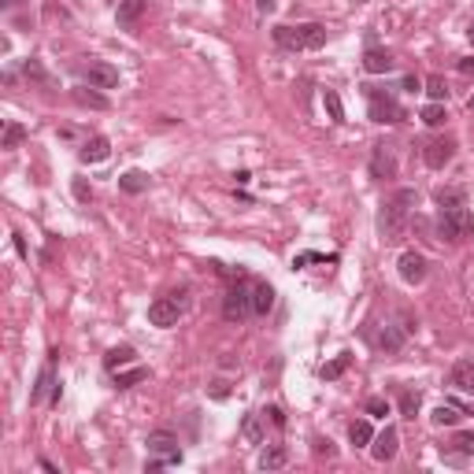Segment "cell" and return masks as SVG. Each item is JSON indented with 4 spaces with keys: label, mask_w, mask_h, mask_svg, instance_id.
<instances>
[{
    "label": "cell",
    "mask_w": 474,
    "mask_h": 474,
    "mask_svg": "<svg viewBox=\"0 0 474 474\" xmlns=\"http://www.w3.org/2000/svg\"><path fill=\"white\" fill-rule=\"evenodd\" d=\"M419 204V193L415 189H396L389 200L382 204V211H378V234H382V241L385 245H396L404 237L407 230V219H412V208Z\"/></svg>",
    "instance_id": "cell-1"
},
{
    "label": "cell",
    "mask_w": 474,
    "mask_h": 474,
    "mask_svg": "<svg viewBox=\"0 0 474 474\" xmlns=\"http://www.w3.org/2000/svg\"><path fill=\"white\" fill-rule=\"evenodd\" d=\"M274 45L289 52H315L326 45V26L304 23V26H274Z\"/></svg>",
    "instance_id": "cell-2"
},
{
    "label": "cell",
    "mask_w": 474,
    "mask_h": 474,
    "mask_svg": "<svg viewBox=\"0 0 474 474\" xmlns=\"http://www.w3.org/2000/svg\"><path fill=\"white\" fill-rule=\"evenodd\" d=\"M437 234L441 241H463V237L474 234V215L467 204H459V208H437Z\"/></svg>",
    "instance_id": "cell-3"
},
{
    "label": "cell",
    "mask_w": 474,
    "mask_h": 474,
    "mask_svg": "<svg viewBox=\"0 0 474 474\" xmlns=\"http://www.w3.org/2000/svg\"><path fill=\"white\" fill-rule=\"evenodd\" d=\"M363 93H367V100H371L367 115L374 119V123L396 126V123H404V119H407V112L396 104V96H389L385 89H378V85H363Z\"/></svg>",
    "instance_id": "cell-4"
},
{
    "label": "cell",
    "mask_w": 474,
    "mask_h": 474,
    "mask_svg": "<svg viewBox=\"0 0 474 474\" xmlns=\"http://www.w3.org/2000/svg\"><path fill=\"white\" fill-rule=\"evenodd\" d=\"M222 315L230 322H245L252 315V282H245V278H237V282L226 289L222 297Z\"/></svg>",
    "instance_id": "cell-5"
},
{
    "label": "cell",
    "mask_w": 474,
    "mask_h": 474,
    "mask_svg": "<svg viewBox=\"0 0 474 474\" xmlns=\"http://www.w3.org/2000/svg\"><path fill=\"white\" fill-rule=\"evenodd\" d=\"M182 311H186V293H167V297H156L152 304H148V322L159 330L167 326H178Z\"/></svg>",
    "instance_id": "cell-6"
},
{
    "label": "cell",
    "mask_w": 474,
    "mask_h": 474,
    "mask_svg": "<svg viewBox=\"0 0 474 474\" xmlns=\"http://www.w3.org/2000/svg\"><path fill=\"white\" fill-rule=\"evenodd\" d=\"M56 356H60V352H49V363L41 367V374H37V385L30 389V404H45V401L60 404V385H56Z\"/></svg>",
    "instance_id": "cell-7"
},
{
    "label": "cell",
    "mask_w": 474,
    "mask_h": 474,
    "mask_svg": "<svg viewBox=\"0 0 474 474\" xmlns=\"http://www.w3.org/2000/svg\"><path fill=\"white\" fill-rule=\"evenodd\" d=\"M148 452L164 463V467H170V463H182V448H178V437L170 434V430H152V434L145 437Z\"/></svg>",
    "instance_id": "cell-8"
},
{
    "label": "cell",
    "mask_w": 474,
    "mask_h": 474,
    "mask_svg": "<svg viewBox=\"0 0 474 474\" xmlns=\"http://www.w3.org/2000/svg\"><path fill=\"white\" fill-rule=\"evenodd\" d=\"M456 156V141L452 137H426L423 141V164L430 170H445Z\"/></svg>",
    "instance_id": "cell-9"
},
{
    "label": "cell",
    "mask_w": 474,
    "mask_h": 474,
    "mask_svg": "<svg viewBox=\"0 0 474 474\" xmlns=\"http://www.w3.org/2000/svg\"><path fill=\"white\" fill-rule=\"evenodd\" d=\"M426 256L423 252H415V249H404L401 252V260H396V271H401V278L407 286H419V282H426Z\"/></svg>",
    "instance_id": "cell-10"
},
{
    "label": "cell",
    "mask_w": 474,
    "mask_h": 474,
    "mask_svg": "<svg viewBox=\"0 0 474 474\" xmlns=\"http://www.w3.org/2000/svg\"><path fill=\"white\" fill-rule=\"evenodd\" d=\"M78 74L93 85V89H115V85H119V71L112 67V63H100V60H96V63H82Z\"/></svg>",
    "instance_id": "cell-11"
},
{
    "label": "cell",
    "mask_w": 474,
    "mask_h": 474,
    "mask_svg": "<svg viewBox=\"0 0 474 474\" xmlns=\"http://www.w3.org/2000/svg\"><path fill=\"white\" fill-rule=\"evenodd\" d=\"M441 456L448 463H463L474 456V430H459V434H452L448 445H441Z\"/></svg>",
    "instance_id": "cell-12"
},
{
    "label": "cell",
    "mask_w": 474,
    "mask_h": 474,
    "mask_svg": "<svg viewBox=\"0 0 474 474\" xmlns=\"http://www.w3.org/2000/svg\"><path fill=\"white\" fill-rule=\"evenodd\" d=\"M371 178H396V156H393V148L389 145H374L371 148Z\"/></svg>",
    "instance_id": "cell-13"
},
{
    "label": "cell",
    "mask_w": 474,
    "mask_h": 474,
    "mask_svg": "<svg viewBox=\"0 0 474 474\" xmlns=\"http://www.w3.org/2000/svg\"><path fill=\"white\" fill-rule=\"evenodd\" d=\"M396 448H401V434H396V426H385L382 434L371 441V456L378 463H389L396 456Z\"/></svg>",
    "instance_id": "cell-14"
},
{
    "label": "cell",
    "mask_w": 474,
    "mask_h": 474,
    "mask_svg": "<svg viewBox=\"0 0 474 474\" xmlns=\"http://www.w3.org/2000/svg\"><path fill=\"white\" fill-rule=\"evenodd\" d=\"M448 385L452 389H463V393H474V356H463V360L452 363Z\"/></svg>",
    "instance_id": "cell-15"
},
{
    "label": "cell",
    "mask_w": 474,
    "mask_h": 474,
    "mask_svg": "<svg viewBox=\"0 0 474 474\" xmlns=\"http://www.w3.org/2000/svg\"><path fill=\"white\" fill-rule=\"evenodd\" d=\"M393 67H396L393 52H385L378 45H371L367 52H363V71H367V74H389Z\"/></svg>",
    "instance_id": "cell-16"
},
{
    "label": "cell",
    "mask_w": 474,
    "mask_h": 474,
    "mask_svg": "<svg viewBox=\"0 0 474 474\" xmlns=\"http://www.w3.org/2000/svg\"><path fill=\"white\" fill-rule=\"evenodd\" d=\"M112 156V141H107V137H89V141H85L82 148H78V159L82 164H104V159Z\"/></svg>",
    "instance_id": "cell-17"
},
{
    "label": "cell",
    "mask_w": 474,
    "mask_h": 474,
    "mask_svg": "<svg viewBox=\"0 0 474 474\" xmlns=\"http://www.w3.org/2000/svg\"><path fill=\"white\" fill-rule=\"evenodd\" d=\"M463 415H467V407H463V404H437L434 407V415H430V423H434V426H459V419Z\"/></svg>",
    "instance_id": "cell-18"
},
{
    "label": "cell",
    "mask_w": 474,
    "mask_h": 474,
    "mask_svg": "<svg viewBox=\"0 0 474 474\" xmlns=\"http://www.w3.org/2000/svg\"><path fill=\"white\" fill-rule=\"evenodd\" d=\"M134 360H137L134 344H115V349H107V356H104V367L107 371H123V367H130Z\"/></svg>",
    "instance_id": "cell-19"
},
{
    "label": "cell",
    "mask_w": 474,
    "mask_h": 474,
    "mask_svg": "<svg viewBox=\"0 0 474 474\" xmlns=\"http://www.w3.org/2000/svg\"><path fill=\"white\" fill-rule=\"evenodd\" d=\"M145 4L148 0H119V12H115V19H119V26L123 30H130L137 19L145 15Z\"/></svg>",
    "instance_id": "cell-20"
},
{
    "label": "cell",
    "mask_w": 474,
    "mask_h": 474,
    "mask_svg": "<svg viewBox=\"0 0 474 474\" xmlns=\"http://www.w3.org/2000/svg\"><path fill=\"white\" fill-rule=\"evenodd\" d=\"M274 308V289L267 282H252V315H271Z\"/></svg>",
    "instance_id": "cell-21"
},
{
    "label": "cell",
    "mask_w": 474,
    "mask_h": 474,
    "mask_svg": "<svg viewBox=\"0 0 474 474\" xmlns=\"http://www.w3.org/2000/svg\"><path fill=\"white\" fill-rule=\"evenodd\" d=\"M404 326H393V322H385L382 326V333H378V349L382 352H401L404 349Z\"/></svg>",
    "instance_id": "cell-22"
},
{
    "label": "cell",
    "mask_w": 474,
    "mask_h": 474,
    "mask_svg": "<svg viewBox=\"0 0 474 474\" xmlns=\"http://www.w3.org/2000/svg\"><path fill=\"white\" fill-rule=\"evenodd\" d=\"M289 463V448L286 445H267L260 452V471H278V467H286Z\"/></svg>",
    "instance_id": "cell-23"
},
{
    "label": "cell",
    "mask_w": 474,
    "mask_h": 474,
    "mask_svg": "<svg viewBox=\"0 0 474 474\" xmlns=\"http://www.w3.org/2000/svg\"><path fill=\"white\" fill-rule=\"evenodd\" d=\"M119 189L123 193H130V197H137V193H145L148 189V175L145 170H126V175H119Z\"/></svg>",
    "instance_id": "cell-24"
},
{
    "label": "cell",
    "mask_w": 474,
    "mask_h": 474,
    "mask_svg": "<svg viewBox=\"0 0 474 474\" xmlns=\"http://www.w3.org/2000/svg\"><path fill=\"white\" fill-rule=\"evenodd\" d=\"M71 96L78 100L82 107H93V112H107V96H100V93H93V85L85 89V85H78V89H71Z\"/></svg>",
    "instance_id": "cell-25"
},
{
    "label": "cell",
    "mask_w": 474,
    "mask_h": 474,
    "mask_svg": "<svg viewBox=\"0 0 474 474\" xmlns=\"http://www.w3.org/2000/svg\"><path fill=\"white\" fill-rule=\"evenodd\" d=\"M349 441H352L356 448L371 445V441H374V430H371V423H367V419H356V423L349 426Z\"/></svg>",
    "instance_id": "cell-26"
},
{
    "label": "cell",
    "mask_w": 474,
    "mask_h": 474,
    "mask_svg": "<svg viewBox=\"0 0 474 474\" xmlns=\"http://www.w3.org/2000/svg\"><path fill=\"white\" fill-rule=\"evenodd\" d=\"M241 434H245L249 445H263V415H245Z\"/></svg>",
    "instance_id": "cell-27"
},
{
    "label": "cell",
    "mask_w": 474,
    "mask_h": 474,
    "mask_svg": "<svg viewBox=\"0 0 474 474\" xmlns=\"http://www.w3.org/2000/svg\"><path fill=\"white\" fill-rule=\"evenodd\" d=\"M137 382H148V367H130V371H115L119 389H134Z\"/></svg>",
    "instance_id": "cell-28"
},
{
    "label": "cell",
    "mask_w": 474,
    "mask_h": 474,
    "mask_svg": "<svg viewBox=\"0 0 474 474\" xmlns=\"http://www.w3.org/2000/svg\"><path fill=\"white\" fill-rule=\"evenodd\" d=\"M423 89H426V96H430L434 104H445V100H448V82L441 78V74H430Z\"/></svg>",
    "instance_id": "cell-29"
},
{
    "label": "cell",
    "mask_w": 474,
    "mask_h": 474,
    "mask_svg": "<svg viewBox=\"0 0 474 474\" xmlns=\"http://www.w3.org/2000/svg\"><path fill=\"white\" fill-rule=\"evenodd\" d=\"M349 363H352V356H349V352H341V356H333V360H330V363H326V367H322L319 374H322L326 382H333V378H341V374L349 371Z\"/></svg>",
    "instance_id": "cell-30"
},
{
    "label": "cell",
    "mask_w": 474,
    "mask_h": 474,
    "mask_svg": "<svg viewBox=\"0 0 474 474\" xmlns=\"http://www.w3.org/2000/svg\"><path fill=\"white\" fill-rule=\"evenodd\" d=\"M23 74H26V78H30V82H37V85H45V89H49V85H52V74H49L45 67H41V60H34V56H30V60L23 63Z\"/></svg>",
    "instance_id": "cell-31"
},
{
    "label": "cell",
    "mask_w": 474,
    "mask_h": 474,
    "mask_svg": "<svg viewBox=\"0 0 474 474\" xmlns=\"http://www.w3.org/2000/svg\"><path fill=\"white\" fill-rule=\"evenodd\" d=\"M23 141H26V126L23 123H8L4 137H0V148H19Z\"/></svg>",
    "instance_id": "cell-32"
},
{
    "label": "cell",
    "mask_w": 474,
    "mask_h": 474,
    "mask_svg": "<svg viewBox=\"0 0 474 474\" xmlns=\"http://www.w3.org/2000/svg\"><path fill=\"white\" fill-rule=\"evenodd\" d=\"M419 115H423V123H426V126H434V130H437V126H445V119H448L445 104H434V100H430Z\"/></svg>",
    "instance_id": "cell-33"
},
{
    "label": "cell",
    "mask_w": 474,
    "mask_h": 474,
    "mask_svg": "<svg viewBox=\"0 0 474 474\" xmlns=\"http://www.w3.org/2000/svg\"><path fill=\"white\" fill-rule=\"evenodd\" d=\"M322 104H326V112H330V123H344V104H341L337 93L322 89Z\"/></svg>",
    "instance_id": "cell-34"
},
{
    "label": "cell",
    "mask_w": 474,
    "mask_h": 474,
    "mask_svg": "<svg viewBox=\"0 0 474 474\" xmlns=\"http://www.w3.org/2000/svg\"><path fill=\"white\" fill-rule=\"evenodd\" d=\"M459 204H467V193L463 189H437V208H459Z\"/></svg>",
    "instance_id": "cell-35"
},
{
    "label": "cell",
    "mask_w": 474,
    "mask_h": 474,
    "mask_svg": "<svg viewBox=\"0 0 474 474\" xmlns=\"http://www.w3.org/2000/svg\"><path fill=\"white\" fill-rule=\"evenodd\" d=\"M419 407H423V396H419L415 389H404V393H401V415H404V419H415Z\"/></svg>",
    "instance_id": "cell-36"
},
{
    "label": "cell",
    "mask_w": 474,
    "mask_h": 474,
    "mask_svg": "<svg viewBox=\"0 0 474 474\" xmlns=\"http://www.w3.org/2000/svg\"><path fill=\"white\" fill-rule=\"evenodd\" d=\"M367 415L371 419H385V415H389V401H385V396H371V401H367Z\"/></svg>",
    "instance_id": "cell-37"
},
{
    "label": "cell",
    "mask_w": 474,
    "mask_h": 474,
    "mask_svg": "<svg viewBox=\"0 0 474 474\" xmlns=\"http://www.w3.org/2000/svg\"><path fill=\"white\" fill-rule=\"evenodd\" d=\"M315 456H326V459L337 456V448H333V441H330V437H315Z\"/></svg>",
    "instance_id": "cell-38"
},
{
    "label": "cell",
    "mask_w": 474,
    "mask_h": 474,
    "mask_svg": "<svg viewBox=\"0 0 474 474\" xmlns=\"http://www.w3.org/2000/svg\"><path fill=\"white\" fill-rule=\"evenodd\" d=\"M263 419H271V426H286V415H282V407H267Z\"/></svg>",
    "instance_id": "cell-39"
},
{
    "label": "cell",
    "mask_w": 474,
    "mask_h": 474,
    "mask_svg": "<svg viewBox=\"0 0 474 474\" xmlns=\"http://www.w3.org/2000/svg\"><path fill=\"white\" fill-rule=\"evenodd\" d=\"M74 197H78V200H89V186H85V178H74Z\"/></svg>",
    "instance_id": "cell-40"
},
{
    "label": "cell",
    "mask_w": 474,
    "mask_h": 474,
    "mask_svg": "<svg viewBox=\"0 0 474 474\" xmlns=\"http://www.w3.org/2000/svg\"><path fill=\"white\" fill-rule=\"evenodd\" d=\"M211 396H215V401H226V396H230V389H226V382H211Z\"/></svg>",
    "instance_id": "cell-41"
},
{
    "label": "cell",
    "mask_w": 474,
    "mask_h": 474,
    "mask_svg": "<svg viewBox=\"0 0 474 474\" xmlns=\"http://www.w3.org/2000/svg\"><path fill=\"white\" fill-rule=\"evenodd\" d=\"M404 89H407V93H419V89H423V82L412 74V78H404Z\"/></svg>",
    "instance_id": "cell-42"
},
{
    "label": "cell",
    "mask_w": 474,
    "mask_h": 474,
    "mask_svg": "<svg viewBox=\"0 0 474 474\" xmlns=\"http://www.w3.org/2000/svg\"><path fill=\"white\" fill-rule=\"evenodd\" d=\"M15 252L23 256V260H26V256H30V249H26V241H23V234H15Z\"/></svg>",
    "instance_id": "cell-43"
},
{
    "label": "cell",
    "mask_w": 474,
    "mask_h": 474,
    "mask_svg": "<svg viewBox=\"0 0 474 474\" xmlns=\"http://www.w3.org/2000/svg\"><path fill=\"white\" fill-rule=\"evenodd\" d=\"M256 8L260 12H274V0H256Z\"/></svg>",
    "instance_id": "cell-44"
},
{
    "label": "cell",
    "mask_w": 474,
    "mask_h": 474,
    "mask_svg": "<svg viewBox=\"0 0 474 474\" xmlns=\"http://www.w3.org/2000/svg\"><path fill=\"white\" fill-rule=\"evenodd\" d=\"M459 71H463V74H471V71H474V60H459Z\"/></svg>",
    "instance_id": "cell-45"
},
{
    "label": "cell",
    "mask_w": 474,
    "mask_h": 474,
    "mask_svg": "<svg viewBox=\"0 0 474 474\" xmlns=\"http://www.w3.org/2000/svg\"><path fill=\"white\" fill-rule=\"evenodd\" d=\"M0 4H4V8H15V0H0Z\"/></svg>",
    "instance_id": "cell-46"
},
{
    "label": "cell",
    "mask_w": 474,
    "mask_h": 474,
    "mask_svg": "<svg viewBox=\"0 0 474 474\" xmlns=\"http://www.w3.org/2000/svg\"><path fill=\"white\" fill-rule=\"evenodd\" d=\"M352 4H371V0H352Z\"/></svg>",
    "instance_id": "cell-47"
},
{
    "label": "cell",
    "mask_w": 474,
    "mask_h": 474,
    "mask_svg": "<svg viewBox=\"0 0 474 474\" xmlns=\"http://www.w3.org/2000/svg\"><path fill=\"white\" fill-rule=\"evenodd\" d=\"M467 107H471V112H474V96H471V100H467Z\"/></svg>",
    "instance_id": "cell-48"
},
{
    "label": "cell",
    "mask_w": 474,
    "mask_h": 474,
    "mask_svg": "<svg viewBox=\"0 0 474 474\" xmlns=\"http://www.w3.org/2000/svg\"><path fill=\"white\" fill-rule=\"evenodd\" d=\"M471 45H474V30H471Z\"/></svg>",
    "instance_id": "cell-49"
},
{
    "label": "cell",
    "mask_w": 474,
    "mask_h": 474,
    "mask_svg": "<svg viewBox=\"0 0 474 474\" xmlns=\"http://www.w3.org/2000/svg\"><path fill=\"white\" fill-rule=\"evenodd\" d=\"M471 30H474V26H471Z\"/></svg>",
    "instance_id": "cell-50"
}]
</instances>
